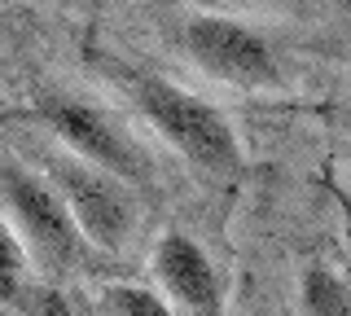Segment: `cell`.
Instances as JSON below:
<instances>
[{
	"instance_id": "obj_1",
	"label": "cell",
	"mask_w": 351,
	"mask_h": 316,
	"mask_svg": "<svg viewBox=\"0 0 351 316\" xmlns=\"http://www.w3.org/2000/svg\"><path fill=\"white\" fill-rule=\"evenodd\" d=\"M132 97H136L141 114L149 119L154 132L180 149L193 167L211 171V176H237L241 171L237 127L219 106L202 101L197 93L180 88L171 80H158V75H141L132 84Z\"/></svg>"
},
{
	"instance_id": "obj_2",
	"label": "cell",
	"mask_w": 351,
	"mask_h": 316,
	"mask_svg": "<svg viewBox=\"0 0 351 316\" xmlns=\"http://www.w3.org/2000/svg\"><path fill=\"white\" fill-rule=\"evenodd\" d=\"M180 40H184V53L211 80H224L233 88H259V93L281 88V66H277L272 45L233 14L193 9L180 23Z\"/></svg>"
},
{
	"instance_id": "obj_3",
	"label": "cell",
	"mask_w": 351,
	"mask_h": 316,
	"mask_svg": "<svg viewBox=\"0 0 351 316\" xmlns=\"http://www.w3.org/2000/svg\"><path fill=\"white\" fill-rule=\"evenodd\" d=\"M49 184L62 193L84 242L101 250H123L128 237L136 233V193L128 180L110 176L75 154H58L49 162Z\"/></svg>"
},
{
	"instance_id": "obj_4",
	"label": "cell",
	"mask_w": 351,
	"mask_h": 316,
	"mask_svg": "<svg viewBox=\"0 0 351 316\" xmlns=\"http://www.w3.org/2000/svg\"><path fill=\"white\" fill-rule=\"evenodd\" d=\"M0 198L18 224V237H27V246L36 250L44 268H71L84 255V233L75 228L62 193L44 176L27 171L22 162H5L0 167Z\"/></svg>"
},
{
	"instance_id": "obj_5",
	"label": "cell",
	"mask_w": 351,
	"mask_h": 316,
	"mask_svg": "<svg viewBox=\"0 0 351 316\" xmlns=\"http://www.w3.org/2000/svg\"><path fill=\"white\" fill-rule=\"evenodd\" d=\"M40 114H44V123L53 127V136H58L75 158L93 162V167H101V171H110V176H119L128 184L145 180V158H141V149L132 145L128 132L106 110H97V106H88V101H75V97H49V101L40 106Z\"/></svg>"
},
{
	"instance_id": "obj_6",
	"label": "cell",
	"mask_w": 351,
	"mask_h": 316,
	"mask_svg": "<svg viewBox=\"0 0 351 316\" xmlns=\"http://www.w3.org/2000/svg\"><path fill=\"white\" fill-rule=\"evenodd\" d=\"M154 277L167 299L189 316H224V286L202 246L189 233H162L154 246Z\"/></svg>"
},
{
	"instance_id": "obj_7",
	"label": "cell",
	"mask_w": 351,
	"mask_h": 316,
	"mask_svg": "<svg viewBox=\"0 0 351 316\" xmlns=\"http://www.w3.org/2000/svg\"><path fill=\"white\" fill-rule=\"evenodd\" d=\"M299 316H351V281L325 264H307L299 281Z\"/></svg>"
},
{
	"instance_id": "obj_8",
	"label": "cell",
	"mask_w": 351,
	"mask_h": 316,
	"mask_svg": "<svg viewBox=\"0 0 351 316\" xmlns=\"http://www.w3.org/2000/svg\"><path fill=\"white\" fill-rule=\"evenodd\" d=\"M22 290H27V246L14 224L0 220V299L18 303Z\"/></svg>"
},
{
	"instance_id": "obj_9",
	"label": "cell",
	"mask_w": 351,
	"mask_h": 316,
	"mask_svg": "<svg viewBox=\"0 0 351 316\" xmlns=\"http://www.w3.org/2000/svg\"><path fill=\"white\" fill-rule=\"evenodd\" d=\"M106 303L114 308V316H176V308H167V299H158L145 286H110Z\"/></svg>"
},
{
	"instance_id": "obj_10",
	"label": "cell",
	"mask_w": 351,
	"mask_h": 316,
	"mask_svg": "<svg viewBox=\"0 0 351 316\" xmlns=\"http://www.w3.org/2000/svg\"><path fill=\"white\" fill-rule=\"evenodd\" d=\"M18 312L22 316H75L71 299L58 286H27L18 294Z\"/></svg>"
},
{
	"instance_id": "obj_11",
	"label": "cell",
	"mask_w": 351,
	"mask_h": 316,
	"mask_svg": "<svg viewBox=\"0 0 351 316\" xmlns=\"http://www.w3.org/2000/svg\"><path fill=\"white\" fill-rule=\"evenodd\" d=\"M334 198H338V211H343V233H347V246H351V193L334 184Z\"/></svg>"
},
{
	"instance_id": "obj_12",
	"label": "cell",
	"mask_w": 351,
	"mask_h": 316,
	"mask_svg": "<svg viewBox=\"0 0 351 316\" xmlns=\"http://www.w3.org/2000/svg\"><path fill=\"white\" fill-rule=\"evenodd\" d=\"M347 132H351V110H347Z\"/></svg>"
},
{
	"instance_id": "obj_13",
	"label": "cell",
	"mask_w": 351,
	"mask_h": 316,
	"mask_svg": "<svg viewBox=\"0 0 351 316\" xmlns=\"http://www.w3.org/2000/svg\"><path fill=\"white\" fill-rule=\"evenodd\" d=\"M347 162H351V145H347Z\"/></svg>"
}]
</instances>
